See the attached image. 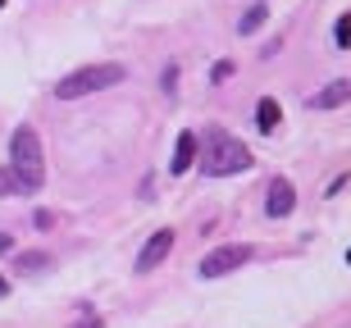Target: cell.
<instances>
[{
  "mask_svg": "<svg viewBox=\"0 0 351 328\" xmlns=\"http://www.w3.org/2000/svg\"><path fill=\"white\" fill-rule=\"evenodd\" d=\"M10 169L19 173L23 192H37L46 183V151H41V137L32 123H19L10 137Z\"/></svg>",
  "mask_w": 351,
  "mask_h": 328,
  "instance_id": "6da1fadb",
  "label": "cell"
},
{
  "mask_svg": "<svg viewBox=\"0 0 351 328\" xmlns=\"http://www.w3.org/2000/svg\"><path fill=\"white\" fill-rule=\"evenodd\" d=\"M242 169H251L247 142H237L233 132H223V128H210L206 132V155H201V173L228 178V173H242Z\"/></svg>",
  "mask_w": 351,
  "mask_h": 328,
  "instance_id": "7a4b0ae2",
  "label": "cell"
},
{
  "mask_svg": "<svg viewBox=\"0 0 351 328\" xmlns=\"http://www.w3.org/2000/svg\"><path fill=\"white\" fill-rule=\"evenodd\" d=\"M123 78H128L123 64H87V68H73V73H64L55 82V96L60 101H82V96H96L105 87H119Z\"/></svg>",
  "mask_w": 351,
  "mask_h": 328,
  "instance_id": "3957f363",
  "label": "cell"
},
{
  "mask_svg": "<svg viewBox=\"0 0 351 328\" xmlns=\"http://www.w3.org/2000/svg\"><path fill=\"white\" fill-rule=\"evenodd\" d=\"M251 255H256V251H251L247 242H228V247H215L206 260H201V278H223V274H233V269H242Z\"/></svg>",
  "mask_w": 351,
  "mask_h": 328,
  "instance_id": "277c9868",
  "label": "cell"
},
{
  "mask_svg": "<svg viewBox=\"0 0 351 328\" xmlns=\"http://www.w3.org/2000/svg\"><path fill=\"white\" fill-rule=\"evenodd\" d=\"M292 210H297V187L287 183V178H274L269 192H265V214L269 219H287Z\"/></svg>",
  "mask_w": 351,
  "mask_h": 328,
  "instance_id": "5b68a950",
  "label": "cell"
},
{
  "mask_svg": "<svg viewBox=\"0 0 351 328\" xmlns=\"http://www.w3.org/2000/svg\"><path fill=\"white\" fill-rule=\"evenodd\" d=\"M169 251H173V228H160V233H151V242H146L142 255H137V274H151V269H160Z\"/></svg>",
  "mask_w": 351,
  "mask_h": 328,
  "instance_id": "8992f818",
  "label": "cell"
},
{
  "mask_svg": "<svg viewBox=\"0 0 351 328\" xmlns=\"http://www.w3.org/2000/svg\"><path fill=\"white\" fill-rule=\"evenodd\" d=\"M351 101V78H338V82H328V87H319V92L306 101L311 110H338Z\"/></svg>",
  "mask_w": 351,
  "mask_h": 328,
  "instance_id": "52a82bcc",
  "label": "cell"
},
{
  "mask_svg": "<svg viewBox=\"0 0 351 328\" xmlns=\"http://www.w3.org/2000/svg\"><path fill=\"white\" fill-rule=\"evenodd\" d=\"M192 164H196V132L182 128L178 132V146H173V160H169V173H178V178H182Z\"/></svg>",
  "mask_w": 351,
  "mask_h": 328,
  "instance_id": "ba28073f",
  "label": "cell"
},
{
  "mask_svg": "<svg viewBox=\"0 0 351 328\" xmlns=\"http://www.w3.org/2000/svg\"><path fill=\"white\" fill-rule=\"evenodd\" d=\"M278 123H283V105H278L274 96H265L261 105H256V128L269 137V132H278Z\"/></svg>",
  "mask_w": 351,
  "mask_h": 328,
  "instance_id": "9c48e42d",
  "label": "cell"
},
{
  "mask_svg": "<svg viewBox=\"0 0 351 328\" xmlns=\"http://www.w3.org/2000/svg\"><path fill=\"white\" fill-rule=\"evenodd\" d=\"M265 18H269V5H265V0H256V5L237 18V32H242V37H251V32H261V27H265Z\"/></svg>",
  "mask_w": 351,
  "mask_h": 328,
  "instance_id": "30bf717a",
  "label": "cell"
},
{
  "mask_svg": "<svg viewBox=\"0 0 351 328\" xmlns=\"http://www.w3.org/2000/svg\"><path fill=\"white\" fill-rule=\"evenodd\" d=\"M19 269H27V274H37V269H46V264H51V255H46V251H27V255H19Z\"/></svg>",
  "mask_w": 351,
  "mask_h": 328,
  "instance_id": "8fae6325",
  "label": "cell"
},
{
  "mask_svg": "<svg viewBox=\"0 0 351 328\" xmlns=\"http://www.w3.org/2000/svg\"><path fill=\"white\" fill-rule=\"evenodd\" d=\"M333 41H338V51H351V10L338 18V27H333Z\"/></svg>",
  "mask_w": 351,
  "mask_h": 328,
  "instance_id": "7c38bea8",
  "label": "cell"
},
{
  "mask_svg": "<svg viewBox=\"0 0 351 328\" xmlns=\"http://www.w3.org/2000/svg\"><path fill=\"white\" fill-rule=\"evenodd\" d=\"M10 192H23V183H19V173L5 164V169H0V197H10Z\"/></svg>",
  "mask_w": 351,
  "mask_h": 328,
  "instance_id": "4fadbf2b",
  "label": "cell"
},
{
  "mask_svg": "<svg viewBox=\"0 0 351 328\" xmlns=\"http://www.w3.org/2000/svg\"><path fill=\"white\" fill-rule=\"evenodd\" d=\"M210 78H215V82H223V78H233V60H219V64L210 68Z\"/></svg>",
  "mask_w": 351,
  "mask_h": 328,
  "instance_id": "5bb4252c",
  "label": "cell"
},
{
  "mask_svg": "<svg viewBox=\"0 0 351 328\" xmlns=\"http://www.w3.org/2000/svg\"><path fill=\"white\" fill-rule=\"evenodd\" d=\"M5 251H14V237L10 233H0V255H5Z\"/></svg>",
  "mask_w": 351,
  "mask_h": 328,
  "instance_id": "9a60e30c",
  "label": "cell"
},
{
  "mask_svg": "<svg viewBox=\"0 0 351 328\" xmlns=\"http://www.w3.org/2000/svg\"><path fill=\"white\" fill-rule=\"evenodd\" d=\"M73 328H101V319H96V315H87L82 324H73Z\"/></svg>",
  "mask_w": 351,
  "mask_h": 328,
  "instance_id": "2e32d148",
  "label": "cell"
},
{
  "mask_svg": "<svg viewBox=\"0 0 351 328\" xmlns=\"http://www.w3.org/2000/svg\"><path fill=\"white\" fill-rule=\"evenodd\" d=\"M5 292H10V283H5V278H0V297H5Z\"/></svg>",
  "mask_w": 351,
  "mask_h": 328,
  "instance_id": "e0dca14e",
  "label": "cell"
},
{
  "mask_svg": "<svg viewBox=\"0 0 351 328\" xmlns=\"http://www.w3.org/2000/svg\"><path fill=\"white\" fill-rule=\"evenodd\" d=\"M347 264H351V251H347Z\"/></svg>",
  "mask_w": 351,
  "mask_h": 328,
  "instance_id": "ac0fdd59",
  "label": "cell"
},
{
  "mask_svg": "<svg viewBox=\"0 0 351 328\" xmlns=\"http://www.w3.org/2000/svg\"><path fill=\"white\" fill-rule=\"evenodd\" d=\"M0 10H5V0H0Z\"/></svg>",
  "mask_w": 351,
  "mask_h": 328,
  "instance_id": "d6986e66",
  "label": "cell"
}]
</instances>
